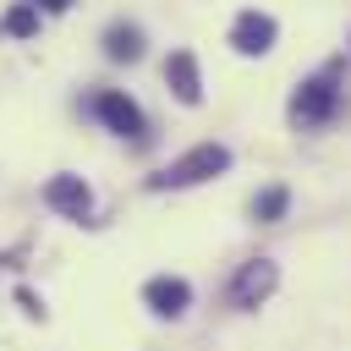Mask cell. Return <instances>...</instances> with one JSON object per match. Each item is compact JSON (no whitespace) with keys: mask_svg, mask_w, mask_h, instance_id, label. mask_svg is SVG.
I'll use <instances>...</instances> for the list:
<instances>
[{"mask_svg":"<svg viewBox=\"0 0 351 351\" xmlns=\"http://www.w3.org/2000/svg\"><path fill=\"white\" fill-rule=\"evenodd\" d=\"M230 170V148L225 143H197V148H186L181 159H170L159 176H148V186L154 192H181V186H197V181H208V176H225Z\"/></svg>","mask_w":351,"mask_h":351,"instance_id":"6da1fadb","label":"cell"},{"mask_svg":"<svg viewBox=\"0 0 351 351\" xmlns=\"http://www.w3.org/2000/svg\"><path fill=\"white\" fill-rule=\"evenodd\" d=\"M335 110H340L335 77H313V82H302L291 93V121L296 126H324V121H335Z\"/></svg>","mask_w":351,"mask_h":351,"instance_id":"7a4b0ae2","label":"cell"},{"mask_svg":"<svg viewBox=\"0 0 351 351\" xmlns=\"http://www.w3.org/2000/svg\"><path fill=\"white\" fill-rule=\"evenodd\" d=\"M274 285H280L274 258H252V263L236 269V280H230V302H236V307H258V302H269Z\"/></svg>","mask_w":351,"mask_h":351,"instance_id":"3957f363","label":"cell"},{"mask_svg":"<svg viewBox=\"0 0 351 351\" xmlns=\"http://www.w3.org/2000/svg\"><path fill=\"white\" fill-rule=\"evenodd\" d=\"M274 38H280V27H274L269 11H236V22H230V44H236L241 55H269Z\"/></svg>","mask_w":351,"mask_h":351,"instance_id":"277c9868","label":"cell"},{"mask_svg":"<svg viewBox=\"0 0 351 351\" xmlns=\"http://www.w3.org/2000/svg\"><path fill=\"white\" fill-rule=\"evenodd\" d=\"M44 203H49L55 214H66V219H88L93 192H88L82 176H49V181H44Z\"/></svg>","mask_w":351,"mask_h":351,"instance_id":"5b68a950","label":"cell"},{"mask_svg":"<svg viewBox=\"0 0 351 351\" xmlns=\"http://www.w3.org/2000/svg\"><path fill=\"white\" fill-rule=\"evenodd\" d=\"M143 302H148L159 318H181V313L192 307V285H186L181 274H154V280L143 285Z\"/></svg>","mask_w":351,"mask_h":351,"instance_id":"8992f818","label":"cell"},{"mask_svg":"<svg viewBox=\"0 0 351 351\" xmlns=\"http://www.w3.org/2000/svg\"><path fill=\"white\" fill-rule=\"evenodd\" d=\"M165 82H170V93H176L181 104H197V99H203L197 55H192V49H170V60H165Z\"/></svg>","mask_w":351,"mask_h":351,"instance_id":"52a82bcc","label":"cell"},{"mask_svg":"<svg viewBox=\"0 0 351 351\" xmlns=\"http://www.w3.org/2000/svg\"><path fill=\"white\" fill-rule=\"evenodd\" d=\"M93 110H99V121H104L110 132H121V137H143V110H137L126 93H99Z\"/></svg>","mask_w":351,"mask_h":351,"instance_id":"ba28073f","label":"cell"},{"mask_svg":"<svg viewBox=\"0 0 351 351\" xmlns=\"http://www.w3.org/2000/svg\"><path fill=\"white\" fill-rule=\"evenodd\" d=\"M104 55H110V60H143V33H137L132 22H115V27L104 33Z\"/></svg>","mask_w":351,"mask_h":351,"instance_id":"9c48e42d","label":"cell"},{"mask_svg":"<svg viewBox=\"0 0 351 351\" xmlns=\"http://www.w3.org/2000/svg\"><path fill=\"white\" fill-rule=\"evenodd\" d=\"M285 208H291V192H285V186H263V192L252 197V219H263V225L285 219Z\"/></svg>","mask_w":351,"mask_h":351,"instance_id":"30bf717a","label":"cell"},{"mask_svg":"<svg viewBox=\"0 0 351 351\" xmlns=\"http://www.w3.org/2000/svg\"><path fill=\"white\" fill-rule=\"evenodd\" d=\"M0 27H5L11 38H33V33H38V11L22 0V5H11V11H5V22H0Z\"/></svg>","mask_w":351,"mask_h":351,"instance_id":"8fae6325","label":"cell"},{"mask_svg":"<svg viewBox=\"0 0 351 351\" xmlns=\"http://www.w3.org/2000/svg\"><path fill=\"white\" fill-rule=\"evenodd\" d=\"M16 302H22V313H27V318H44V302H38L27 285H16Z\"/></svg>","mask_w":351,"mask_h":351,"instance_id":"7c38bea8","label":"cell"},{"mask_svg":"<svg viewBox=\"0 0 351 351\" xmlns=\"http://www.w3.org/2000/svg\"><path fill=\"white\" fill-rule=\"evenodd\" d=\"M27 5H33V11H66L71 0H27Z\"/></svg>","mask_w":351,"mask_h":351,"instance_id":"4fadbf2b","label":"cell"}]
</instances>
